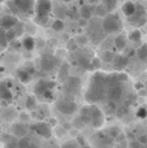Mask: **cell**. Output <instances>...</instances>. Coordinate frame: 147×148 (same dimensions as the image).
I'll return each instance as SVG.
<instances>
[{
    "label": "cell",
    "instance_id": "cell-2",
    "mask_svg": "<svg viewBox=\"0 0 147 148\" xmlns=\"http://www.w3.org/2000/svg\"><path fill=\"white\" fill-rule=\"evenodd\" d=\"M102 27H103V31L108 34H119L122 30L121 18L116 13H109L106 18H103Z\"/></svg>",
    "mask_w": 147,
    "mask_h": 148
},
{
    "label": "cell",
    "instance_id": "cell-30",
    "mask_svg": "<svg viewBox=\"0 0 147 148\" xmlns=\"http://www.w3.org/2000/svg\"><path fill=\"white\" fill-rule=\"evenodd\" d=\"M137 117L138 118H146L147 117V108L146 107H141V108H138V110H137Z\"/></svg>",
    "mask_w": 147,
    "mask_h": 148
},
{
    "label": "cell",
    "instance_id": "cell-26",
    "mask_svg": "<svg viewBox=\"0 0 147 148\" xmlns=\"http://www.w3.org/2000/svg\"><path fill=\"white\" fill-rule=\"evenodd\" d=\"M34 21H35V23H38V25L44 26V25H47V22L49 21V16H35Z\"/></svg>",
    "mask_w": 147,
    "mask_h": 148
},
{
    "label": "cell",
    "instance_id": "cell-28",
    "mask_svg": "<svg viewBox=\"0 0 147 148\" xmlns=\"http://www.w3.org/2000/svg\"><path fill=\"white\" fill-rule=\"evenodd\" d=\"M115 56H116V55H115L113 52H111V51H106V52L103 53V60H104V61H107V62H113Z\"/></svg>",
    "mask_w": 147,
    "mask_h": 148
},
{
    "label": "cell",
    "instance_id": "cell-1",
    "mask_svg": "<svg viewBox=\"0 0 147 148\" xmlns=\"http://www.w3.org/2000/svg\"><path fill=\"white\" fill-rule=\"evenodd\" d=\"M108 82H109V75L95 74V77H93L91 83L89 86L87 94H86V100L89 103H96L106 99Z\"/></svg>",
    "mask_w": 147,
    "mask_h": 148
},
{
    "label": "cell",
    "instance_id": "cell-18",
    "mask_svg": "<svg viewBox=\"0 0 147 148\" xmlns=\"http://www.w3.org/2000/svg\"><path fill=\"white\" fill-rule=\"evenodd\" d=\"M94 12H95V14L98 16L99 18H106L107 16L109 14V13H108V9L104 7L103 3H99V4H96V7L94 8Z\"/></svg>",
    "mask_w": 147,
    "mask_h": 148
},
{
    "label": "cell",
    "instance_id": "cell-17",
    "mask_svg": "<svg viewBox=\"0 0 147 148\" xmlns=\"http://www.w3.org/2000/svg\"><path fill=\"white\" fill-rule=\"evenodd\" d=\"M80 14L82 17V20H90L91 16H93V7H90L89 4H83L80 9Z\"/></svg>",
    "mask_w": 147,
    "mask_h": 148
},
{
    "label": "cell",
    "instance_id": "cell-31",
    "mask_svg": "<svg viewBox=\"0 0 147 148\" xmlns=\"http://www.w3.org/2000/svg\"><path fill=\"white\" fill-rule=\"evenodd\" d=\"M5 36H7V40H8V42H12L13 39L17 36V33H16V31L12 29V30L5 31Z\"/></svg>",
    "mask_w": 147,
    "mask_h": 148
},
{
    "label": "cell",
    "instance_id": "cell-12",
    "mask_svg": "<svg viewBox=\"0 0 147 148\" xmlns=\"http://www.w3.org/2000/svg\"><path fill=\"white\" fill-rule=\"evenodd\" d=\"M13 134H14L16 136H18V138H25L26 134H27V126L25 125V123L20 122V123H14L13 125Z\"/></svg>",
    "mask_w": 147,
    "mask_h": 148
},
{
    "label": "cell",
    "instance_id": "cell-34",
    "mask_svg": "<svg viewBox=\"0 0 147 148\" xmlns=\"http://www.w3.org/2000/svg\"><path fill=\"white\" fill-rule=\"evenodd\" d=\"M7 36H5V31L4 30H0V43L3 44V46H5L7 44Z\"/></svg>",
    "mask_w": 147,
    "mask_h": 148
},
{
    "label": "cell",
    "instance_id": "cell-38",
    "mask_svg": "<svg viewBox=\"0 0 147 148\" xmlns=\"http://www.w3.org/2000/svg\"><path fill=\"white\" fill-rule=\"evenodd\" d=\"M146 18H147V10H146Z\"/></svg>",
    "mask_w": 147,
    "mask_h": 148
},
{
    "label": "cell",
    "instance_id": "cell-16",
    "mask_svg": "<svg viewBox=\"0 0 147 148\" xmlns=\"http://www.w3.org/2000/svg\"><path fill=\"white\" fill-rule=\"evenodd\" d=\"M115 48L119 49V51H122V49L126 48V36L122 35V34H119L115 38Z\"/></svg>",
    "mask_w": 147,
    "mask_h": 148
},
{
    "label": "cell",
    "instance_id": "cell-11",
    "mask_svg": "<svg viewBox=\"0 0 147 148\" xmlns=\"http://www.w3.org/2000/svg\"><path fill=\"white\" fill-rule=\"evenodd\" d=\"M0 99L4 100V101L12 100V91L9 88V84H7L5 82L0 83Z\"/></svg>",
    "mask_w": 147,
    "mask_h": 148
},
{
    "label": "cell",
    "instance_id": "cell-6",
    "mask_svg": "<svg viewBox=\"0 0 147 148\" xmlns=\"http://www.w3.org/2000/svg\"><path fill=\"white\" fill-rule=\"evenodd\" d=\"M39 66H41V70L44 73H51L56 69L57 66V60L55 59L54 56H43L41 59V62H39Z\"/></svg>",
    "mask_w": 147,
    "mask_h": 148
},
{
    "label": "cell",
    "instance_id": "cell-13",
    "mask_svg": "<svg viewBox=\"0 0 147 148\" xmlns=\"http://www.w3.org/2000/svg\"><path fill=\"white\" fill-rule=\"evenodd\" d=\"M128 64V57L124 55H116L113 59V68L116 70H122Z\"/></svg>",
    "mask_w": 147,
    "mask_h": 148
},
{
    "label": "cell",
    "instance_id": "cell-20",
    "mask_svg": "<svg viewBox=\"0 0 147 148\" xmlns=\"http://www.w3.org/2000/svg\"><path fill=\"white\" fill-rule=\"evenodd\" d=\"M22 46L26 51H33L34 47H35V40L31 36H25L22 40Z\"/></svg>",
    "mask_w": 147,
    "mask_h": 148
},
{
    "label": "cell",
    "instance_id": "cell-7",
    "mask_svg": "<svg viewBox=\"0 0 147 148\" xmlns=\"http://www.w3.org/2000/svg\"><path fill=\"white\" fill-rule=\"evenodd\" d=\"M52 10V3L47 0H39L35 3V13L36 16H49Z\"/></svg>",
    "mask_w": 147,
    "mask_h": 148
},
{
    "label": "cell",
    "instance_id": "cell-35",
    "mask_svg": "<svg viewBox=\"0 0 147 148\" xmlns=\"http://www.w3.org/2000/svg\"><path fill=\"white\" fill-rule=\"evenodd\" d=\"M76 42L80 44H86L87 43V38H86V36H78V38L76 39Z\"/></svg>",
    "mask_w": 147,
    "mask_h": 148
},
{
    "label": "cell",
    "instance_id": "cell-22",
    "mask_svg": "<svg viewBox=\"0 0 147 148\" xmlns=\"http://www.w3.org/2000/svg\"><path fill=\"white\" fill-rule=\"evenodd\" d=\"M36 104H38V101H36V97L34 96V95L27 96V99H26V108H27L29 110H34V109H35Z\"/></svg>",
    "mask_w": 147,
    "mask_h": 148
},
{
    "label": "cell",
    "instance_id": "cell-32",
    "mask_svg": "<svg viewBox=\"0 0 147 148\" xmlns=\"http://www.w3.org/2000/svg\"><path fill=\"white\" fill-rule=\"evenodd\" d=\"M129 148H146V146H143V144L139 143L138 140H133V142H130Z\"/></svg>",
    "mask_w": 147,
    "mask_h": 148
},
{
    "label": "cell",
    "instance_id": "cell-8",
    "mask_svg": "<svg viewBox=\"0 0 147 148\" xmlns=\"http://www.w3.org/2000/svg\"><path fill=\"white\" fill-rule=\"evenodd\" d=\"M34 131H35L39 136H42V138H44V139L51 138V135H52L51 126L46 122H38L34 126Z\"/></svg>",
    "mask_w": 147,
    "mask_h": 148
},
{
    "label": "cell",
    "instance_id": "cell-3",
    "mask_svg": "<svg viewBox=\"0 0 147 148\" xmlns=\"http://www.w3.org/2000/svg\"><path fill=\"white\" fill-rule=\"evenodd\" d=\"M54 88H55V82L41 79V81L35 84V87H34V92H35L38 96L43 97L44 100L49 101V100L54 99Z\"/></svg>",
    "mask_w": 147,
    "mask_h": 148
},
{
    "label": "cell",
    "instance_id": "cell-24",
    "mask_svg": "<svg viewBox=\"0 0 147 148\" xmlns=\"http://www.w3.org/2000/svg\"><path fill=\"white\" fill-rule=\"evenodd\" d=\"M31 142L29 138H21L20 140H17V148H30L31 147Z\"/></svg>",
    "mask_w": 147,
    "mask_h": 148
},
{
    "label": "cell",
    "instance_id": "cell-37",
    "mask_svg": "<svg viewBox=\"0 0 147 148\" xmlns=\"http://www.w3.org/2000/svg\"><path fill=\"white\" fill-rule=\"evenodd\" d=\"M80 25H81V26H86V25H87V21H86V20H82V18H81V20H80Z\"/></svg>",
    "mask_w": 147,
    "mask_h": 148
},
{
    "label": "cell",
    "instance_id": "cell-5",
    "mask_svg": "<svg viewBox=\"0 0 147 148\" xmlns=\"http://www.w3.org/2000/svg\"><path fill=\"white\" fill-rule=\"evenodd\" d=\"M91 107V122L90 125L93 126V127H100L104 123V114L103 112H102V109L99 107H96V105H90Z\"/></svg>",
    "mask_w": 147,
    "mask_h": 148
},
{
    "label": "cell",
    "instance_id": "cell-14",
    "mask_svg": "<svg viewBox=\"0 0 147 148\" xmlns=\"http://www.w3.org/2000/svg\"><path fill=\"white\" fill-rule=\"evenodd\" d=\"M137 12V4H134L133 1H126L124 5H122V13L128 17H133Z\"/></svg>",
    "mask_w": 147,
    "mask_h": 148
},
{
    "label": "cell",
    "instance_id": "cell-4",
    "mask_svg": "<svg viewBox=\"0 0 147 148\" xmlns=\"http://www.w3.org/2000/svg\"><path fill=\"white\" fill-rule=\"evenodd\" d=\"M56 109L63 114H73L77 110V104L69 99H60L56 101Z\"/></svg>",
    "mask_w": 147,
    "mask_h": 148
},
{
    "label": "cell",
    "instance_id": "cell-29",
    "mask_svg": "<svg viewBox=\"0 0 147 148\" xmlns=\"http://www.w3.org/2000/svg\"><path fill=\"white\" fill-rule=\"evenodd\" d=\"M103 4H104V7H106L107 9H108V12H111V10L113 9L115 7H116V4H117V3L115 1V0H104V1H103Z\"/></svg>",
    "mask_w": 147,
    "mask_h": 148
},
{
    "label": "cell",
    "instance_id": "cell-23",
    "mask_svg": "<svg viewBox=\"0 0 147 148\" xmlns=\"http://www.w3.org/2000/svg\"><path fill=\"white\" fill-rule=\"evenodd\" d=\"M137 56L141 61H147V44H142L141 48H138Z\"/></svg>",
    "mask_w": 147,
    "mask_h": 148
},
{
    "label": "cell",
    "instance_id": "cell-19",
    "mask_svg": "<svg viewBox=\"0 0 147 148\" xmlns=\"http://www.w3.org/2000/svg\"><path fill=\"white\" fill-rule=\"evenodd\" d=\"M17 77L21 81V83H29L31 79V73L27 72V70H25V69H20L17 72Z\"/></svg>",
    "mask_w": 147,
    "mask_h": 148
},
{
    "label": "cell",
    "instance_id": "cell-25",
    "mask_svg": "<svg viewBox=\"0 0 147 148\" xmlns=\"http://www.w3.org/2000/svg\"><path fill=\"white\" fill-rule=\"evenodd\" d=\"M129 39L132 42H141V39H142V33H141L138 29H135V30H133L132 33H130Z\"/></svg>",
    "mask_w": 147,
    "mask_h": 148
},
{
    "label": "cell",
    "instance_id": "cell-27",
    "mask_svg": "<svg viewBox=\"0 0 147 148\" xmlns=\"http://www.w3.org/2000/svg\"><path fill=\"white\" fill-rule=\"evenodd\" d=\"M63 29H64V22H63V20L57 18V20H55L54 22H52V30L54 31H63Z\"/></svg>",
    "mask_w": 147,
    "mask_h": 148
},
{
    "label": "cell",
    "instance_id": "cell-15",
    "mask_svg": "<svg viewBox=\"0 0 147 148\" xmlns=\"http://www.w3.org/2000/svg\"><path fill=\"white\" fill-rule=\"evenodd\" d=\"M80 120L82 121L83 125H90L91 122V107H83L81 109Z\"/></svg>",
    "mask_w": 147,
    "mask_h": 148
},
{
    "label": "cell",
    "instance_id": "cell-39",
    "mask_svg": "<svg viewBox=\"0 0 147 148\" xmlns=\"http://www.w3.org/2000/svg\"><path fill=\"white\" fill-rule=\"evenodd\" d=\"M65 148H68V147H65Z\"/></svg>",
    "mask_w": 147,
    "mask_h": 148
},
{
    "label": "cell",
    "instance_id": "cell-21",
    "mask_svg": "<svg viewBox=\"0 0 147 148\" xmlns=\"http://www.w3.org/2000/svg\"><path fill=\"white\" fill-rule=\"evenodd\" d=\"M67 87H70L73 91L77 90L78 87H80V79H78L77 77H69L67 81Z\"/></svg>",
    "mask_w": 147,
    "mask_h": 148
},
{
    "label": "cell",
    "instance_id": "cell-36",
    "mask_svg": "<svg viewBox=\"0 0 147 148\" xmlns=\"http://www.w3.org/2000/svg\"><path fill=\"white\" fill-rule=\"evenodd\" d=\"M68 48L69 49H76L77 48V42L76 40H69L68 42Z\"/></svg>",
    "mask_w": 147,
    "mask_h": 148
},
{
    "label": "cell",
    "instance_id": "cell-33",
    "mask_svg": "<svg viewBox=\"0 0 147 148\" xmlns=\"http://www.w3.org/2000/svg\"><path fill=\"white\" fill-rule=\"evenodd\" d=\"M91 66H93V69H99V68H100V60H99L98 57L93 59L91 60Z\"/></svg>",
    "mask_w": 147,
    "mask_h": 148
},
{
    "label": "cell",
    "instance_id": "cell-9",
    "mask_svg": "<svg viewBox=\"0 0 147 148\" xmlns=\"http://www.w3.org/2000/svg\"><path fill=\"white\" fill-rule=\"evenodd\" d=\"M17 23H18L17 17H14V16H12V14H5L0 18V26H1L3 30H7V31L12 30Z\"/></svg>",
    "mask_w": 147,
    "mask_h": 148
},
{
    "label": "cell",
    "instance_id": "cell-10",
    "mask_svg": "<svg viewBox=\"0 0 147 148\" xmlns=\"http://www.w3.org/2000/svg\"><path fill=\"white\" fill-rule=\"evenodd\" d=\"M13 4L17 8V10H20L22 13H29L33 8H35V4L31 0H16Z\"/></svg>",
    "mask_w": 147,
    "mask_h": 148
}]
</instances>
